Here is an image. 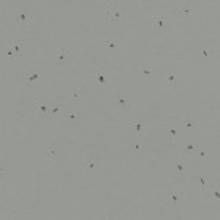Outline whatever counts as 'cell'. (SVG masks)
Listing matches in <instances>:
<instances>
[{
    "label": "cell",
    "instance_id": "21",
    "mask_svg": "<svg viewBox=\"0 0 220 220\" xmlns=\"http://www.w3.org/2000/svg\"><path fill=\"white\" fill-rule=\"evenodd\" d=\"M57 113H59V109H57V107H54L53 110L50 112V114H48V119H56Z\"/></svg>",
    "mask_w": 220,
    "mask_h": 220
},
{
    "label": "cell",
    "instance_id": "20",
    "mask_svg": "<svg viewBox=\"0 0 220 220\" xmlns=\"http://www.w3.org/2000/svg\"><path fill=\"white\" fill-rule=\"evenodd\" d=\"M173 82H175V76H173V73H167L166 84H167V85H172Z\"/></svg>",
    "mask_w": 220,
    "mask_h": 220
},
{
    "label": "cell",
    "instance_id": "13",
    "mask_svg": "<svg viewBox=\"0 0 220 220\" xmlns=\"http://www.w3.org/2000/svg\"><path fill=\"white\" fill-rule=\"evenodd\" d=\"M104 44H106L107 48H116V41L112 40V38H106Z\"/></svg>",
    "mask_w": 220,
    "mask_h": 220
},
{
    "label": "cell",
    "instance_id": "8",
    "mask_svg": "<svg viewBox=\"0 0 220 220\" xmlns=\"http://www.w3.org/2000/svg\"><path fill=\"white\" fill-rule=\"evenodd\" d=\"M12 48V52H14V57L15 59H18L21 56V53H22V41L21 40H15L14 46L10 47Z\"/></svg>",
    "mask_w": 220,
    "mask_h": 220
},
{
    "label": "cell",
    "instance_id": "10",
    "mask_svg": "<svg viewBox=\"0 0 220 220\" xmlns=\"http://www.w3.org/2000/svg\"><path fill=\"white\" fill-rule=\"evenodd\" d=\"M81 116H82V112H81V110H78V109H72V110H71V119L72 120L82 119Z\"/></svg>",
    "mask_w": 220,
    "mask_h": 220
},
{
    "label": "cell",
    "instance_id": "11",
    "mask_svg": "<svg viewBox=\"0 0 220 220\" xmlns=\"http://www.w3.org/2000/svg\"><path fill=\"white\" fill-rule=\"evenodd\" d=\"M150 73H151V63L144 62V65H142V75L147 76V75H150Z\"/></svg>",
    "mask_w": 220,
    "mask_h": 220
},
{
    "label": "cell",
    "instance_id": "14",
    "mask_svg": "<svg viewBox=\"0 0 220 220\" xmlns=\"http://www.w3.org/2000/svg\"><path fill=\"white\" fill-rule=\"evenodd\" d=\"M48 156H52V157H56V156H57V145H54V144L50 145V148H48Z\"/></svg>",
    "mask_w": 220,
    "mask_h": 220
},
{
    "label": "cell",
    "instance_id": "16",
    "mask_svg": "<svg viewBox=\"0 0 220 220\" xmlns=\"http://www.w3.org/2000/svg\"><path fill=\"white\" fill-rule=\"evenodd\" d=\"M200 53H201V57H203V60H208V57H210V52H208V50H206V48H204V47H203V48H200Z\"/></svg>",
    "mask_w": 220,
    "mask_h": 220
},
{
    "label": "cell",
    "instance_id": "7",
    "mask_svg": "<svg viewBox=\"0 0 220 220\" xmlns=\"http://www.w3.org/2000/svg\"><path fill=\"white\" fill-rule=\"evenodd\" d=\"M33 19H34V16H33V14H29V12H24V14H21V16L18 18V21H19L22 25L33 24Z\"/></svg>",
    "mask_w": 220,
    "mask_h": 220
},
{
    "label": "cell",
    "instance_id": "18",
    "mask_svg": "<svg viewBox=\"0 0 220 220\" xmlns=\"http://www.w3.org/2000/svg\"><path fill=\"white\" fill-rule=\"evenodd\" d=\"M191 10V5H187V6H180L176 9V12H182V14H189Z\"/></svg>",
    "mask_w": 220,
    "mask_h": 220
},
{
    "label": "cell",
    "instance_id": "26",
    "mask_svg": "<svg viewBox=\"0 0 220 220\" xmlns=\"http://www.w3.org/2000/svg\"><path fill=\"white\" fill-rule=\"evenodd\" d=\"M98 84H104V76H103V75L98 76Z\"/></svg>",
    "mask_w": 220,
    "mask_h": 220
},
{
    "label": "cell",
    "instance_id": "2",
    "mask_svg": "<svg viewBox=\"0 0 220 220\" xmlns=\"http://www.w3.org/2000/svg\"><path fill=\"white\" fill-rule=\"evenodd\" d=\"M44 81H46V75L43 72H37L31 76L24 78V84L25 85H37V84H43Z\"/></svg>",
    "mask_w": 220,
    "mask_h": 220
},
{
    "label": "cell",
    "instance_id": "3",
    "mask_svg": "<svg viewBox=\"0 0 220 220\" xmlns=\"http://www.w3.org/2000/svg\"><path fill=\"white\" fill-rule=\"evenodd\" d=\"M166 140L169 144L175 142L176 140V129H175V120L167 119L166 120Z\"/></svg>",
    "mask_w": 220,
    "mask_h": 220
},
{
    "label": "cell",
    "instance_id": "25",
    "mask_svg": "<svg viewBox=\"0 0 220 220\" xmlns=\"http://www.w3.org/2000/svg\"><path fill=\"white\" fill-rule=\"evenodd\" d=\"M78 93H81V90H79V91H78L76 88H73V97H75V98H78V97H79V95H81V94H78Z\"/></svg>",
    "mask_w": 220,
    "mask_h": 220
},
{
    "label": "cell",
    "instance_id": "9",
    "mask_svg": "<svg viewBox=\"0 0 220 220\" xmlns=\"http://www.w3.org/2000/svg\"><path fill=\"white\" fill-rule=\"evenodd\" d=\"M82 163H84V166L87 167V169H93V167L95 166L93 157H90V156H85V157H84V160H82Z\"/></svg>",
    "mask_w": 220,
    "mask_h": 220
},
{
    "label": "cell",
    "instance_id": "22",
    "mask_svg": "<svg viewBox=\"0 0 220 220\" xmlns=\"http://www.w3.org/2000/svg\"><path fill=\"white\" fill-rule=\"evenodd\" d=\"M138 151H140V147L138 145H131V154H132V156H137Z\"/></svg>",
    "mask_w": 220,
    "mask_h": 220
},
{
    "label": "cell",
    "instance_id": "1",
    "mask_svg": "<svg viewBox=\"0 0 220 220\" xmlns=\"http://www.w3.org/2000/svg\"><path fill=\"white\" fill-rule=\"evenodd\" d=\"M128 6L126 5H114L107 10V24L109 25H120L128 18Z\"/></svg>",
    "mask_w": 220,
    "mask_h": 220
},
{
    "label": "cell",
    "instance_id": "12",
    "mask_svg": "<svg viewBox=\"0 0 220 220\" xmlns=\"http://www.w3.org/2000/svg\"><path fill=\"white\" fill-rule=\"evenodd\" d=\"M129 126L132 131H141V122L140 120H131L129 122Z\"/></svg>",
    "mask_w": 220,
    "mask_h": 220
},
{
    "label": "cell",
    "instance_id": "19",
    "mask_svg": "<svg viewBox=\"0 0 220 220\" xmlns=\"http://www.w3.org/2000/svg\"><path fill=\"white\" fill-rule=\"evenodd\" d=\"M153 22H154V25H157V27H163V18L161 16H154Z\"/></svg>",
    "mask_w": 220,
    "mask_h": 220
},
{
    "label": "cell",
    "instance_id": "5",
    "mask_svg": "<svg viewBox=\"0 0 220 220\" xmlns=\"http://www.w3.org/2000/svg\"><path fill=\"white\" fill-rule=\"evenodd\" d=\"M175 169H176V175L179 179H183L185 175H187V159H179L178 163L175 164Z\"/></svg>",
    "mask_w": 220,
    "mask_h": 220
},
{
    "label": "cell",
    "instance_id": "24",
    "mask_svg": "<svg viewBox=\"0 0 220 220\" xmlns=\"http://www.w3.org/2000/svg\"><path fill=\"white\" fill-rule=\"evenodd\" d=\"M198 128V123H194V122H189L188 123V129H191V131H195Z\"/></svg>",
    "mask_w": 220,
    "mask_h": 220
},
{
    "label": "cell",
    "instance_id": "4",
    "mask_svg": "<svg viewBox=\"0 0 220 220\" xmlns=\"http://www.w3.org/2000/svg\"><path fill=\"white\" fill-rule=\"evenodd\" d=\"M35 106H37V118H38V119H48V114H47L48 107L43 103L41 98H37V100H35Z\"/></svg>",
    "mask_w": 220,
    "mask_h": 220
},
{
    "label": "cell",
    "instance_id": "17",
    "mask_svg": "<svg viewBox=\"0 0 220 220\" xmlns=\"http://www.w3.org/2000/svg\"><path fill=\"white\" fill-rule=\"evenodd\" d=\"M57 54H59V57L62 60H66L68 57H69V53H68V50H62V48H60V50H57Z\"/></svg>",
    "mask_w": 220,
    "mask_h": 220
},
{
    "label": "cell",
    "instance_id": "23",
    "mask_svg": "<svg viewBox=\"0 0 220 220\" xmlns=\"http://www.w3.org/2000/svg\"><path fill=\"white\" fill-rule=\"evenodd\" d=\"M118 106H119V107H125V106H128V101L125 100V98H119V100H118Z\"/></svg>",
    "mask_w": 220,
    "mask_h": 220
},
{
    "label": "cell",
    "instance_id": "15",
    "mask_svg": "<svg viewBox=\"0 0 220 220\" xmlns=\"http://www.w3.org/2000/svg\"><path fill=\"white\" fill-rule=\"evenodd\" d=\"M201 182V189H204V191H207V189H210V182L207 179H204V178H201L200 179Z\"/></svg>",
    "mask_w": 220,
    "mask_h": 220
},
{
    "label": "cell",
    "instance_id": "27",
    "mask_svg": "<svg viewBox=\"0 0 220 220\" xmlns=\"http://www.w3.org/2000/svg\"><path fill=\"white\" fill-rule=\"evenodd\" d=\"M144 3H151V0H142Z\"/></svg>",
    "mask_w": 220,
    "mask_h": 220
},
{
    "label": "cell",
    "instance_id": "6",
    "mask_svg": "<svg viewBox=\"0 0 220 220\" xmlns=\"http://www.w3.org/2000/svg\"><path fill=\"white\" fill-rule=\"evenodd\" d=\"M180 200H182V194H180L178 189L170 191V192L164 197V201H166V203H170V201H180Z\"/></svg>",
    "mask_w": 220,
    "mask_h": 220
}]
</instances>
